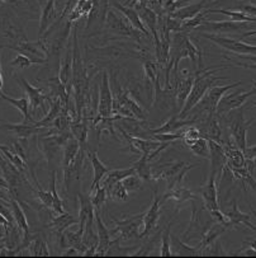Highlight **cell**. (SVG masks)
<instances>
[{
    "label": "cell",
    "mask_w": 256,
    "mask_h": 258,
    "mask_svg": "<svg viewBox=\"0 0 256 258\" xmlns=\"http://www.w3.org/2000/svg\"><path fill=\"white\" fill-rule=\"evenodd\" d=\"M227 68H230V65H223V67L216 68V69L196 70V79H194L192 91H190L183 108L178 113L179 118H182V120L188 118V114H189L190 109L193 108L201 101L202 97L206 94V92L209 88H212L216 84V82H218V80H230L227 77H217L216 75V73H218L219 70L227 69Z\"/></svg>",
    "instance_id": "obj_1"
},
{
    "label": "cell",
    "mask_w": 256,
    "mask_h": 258,
    "mask_svg": "<svg viewBox=\"0 0 256 258\" xmlns=\"http://www.w3.org/2000/svg\"><path fill=\"white\" fill-rule=\"evenodd\" d=\"M241 84H242V82H235L232 83V84L227 85H213L212 88H209L208 91L206 92V94L202 97L201 101H199L193 108L190 109L188 117H189V116H193V117L190 118H196L198 122H201V121H203L204 118H207L208 116L216 114L217 106H218L222 97L225 96V93H227L230 89L240 87Z\"/></svg>",
    "instance_id": "obj_2"
},
{
    "label": "cell",
    "mask_w": 256,
    "mask_h": 258,
    "mask_svg": "<svg viewBox=\"0 0 256 258\" xmlns=\"http://www.w3.org/2000/svg\"><path fill=\"white\" fill-rule=\"evenodd\" d=\"M227 114L228 116L226 120H227L228 128L231 131V139L235 141V144L237 145L238 149L243 153L246 147H247V140H246V138H247V131L250 128L251 123L253 121H256V117L248 121L245 120V116H243V106L228 112Z\"/></svg>",
    "instance_id": "obj_3"
},
{
    "label": "cell",
    "mask_w": 256,
    "mask_h": 258,
    "mask_svg": "<svg viewBox=\"0 0 256 258\" xmlns=\"http://www.w3.org/2000/svg\"><path fill=\"white\" fill-rule=\"evenodd\" d=\"M4 47H8L11 50L17 51L18 53L27 56L33 64H46L48 59V47L45 41L40 40L36 42H29L27 40H22L17 42L16 45H6Z\"/></svg>",
    "instance_id": "obj_4"
},
{
    "label": "cell",
    "mask_w": 256,
    "mask_h": 258,
    "mask_svg": "<svg viewBox=\"0 0 256 258\" xmlns=\"http://www.w3.org/2000/svg\"><path fill=\"white\" fill-rule=\"evenodd\" d=\"M106 22L107 27H108V30L111 31V32L133 38V40H136L137 42H142V41H141L142 33L138 30H136L135 27L130 23V21H128L121 12L117 13L113 9H109V11L107 12Z\"/></svg>",
    "instance_id": "obj_5"
},
{
    "label": "cell",
    "mask_w": 256,
    "mask_h": 258,
    "mask_svg": "<svg viewBox=\"0 0 256 258\" xmlns=\"http://www.w3.org/2000/svg\"><path fill=\"white\" fill-rule=\"evenodd\" d=\"M113 223L116 224V228L111 230V234H119V239L121 240H131L135 238H140V233H138V228L142 225L143 223V214H136V215L128 216V218L117 219L112 218Z\"/></svg>",
    "instance_id": "obj_6"
},
{
    "label": "cell",
    "mask_w": 256,
    "mask_h": 258,
    "mask_svg": "<svg viewBox=\"0 0 256 258\" xmlns=\"http://www.w3.org/2000/svg\"><path fill=\"white\" fill-rule=\"evenodd\" d=\"M19 85L23 88L24 93L27 94V98L29 101V107H31V113L32 116L36 113V111L41 109L43 113H47V108H46V102L50 103L51 96L50 94L45 93V89L37 88L33 87L26 78L21 77L18 79Z\"/></svg>",
    "instance_id": "obj_7"
},
{
    "label": "cell",
    "mask_w": 256,
    "mask_h": 258,
    "mask_svg": "<svg viewBox=\"0 0 256 258\" xmlns=\"http://www.w3.org/2000/svg\"><path fill=\"white\" fill-rule=\"evenodd\" d=\"M97 114L102 118H109L114 114L113 112V94L111 89L108 72L102 73V80L99 83V99Z\"/></svg>",
    "instance_id": "obj_8"
},
{
    "label": "cell",
    "mask_w": 256,
    "mask_h": 258,
    "mask_svg": "<svg viewBox=\"0 0 256 258\" xmlns=\"http://www.w3.org/2000/svg\"><path fill=\"white\" fill-rule=\"evenodd\" d=\"M255 93L256 87H252V89L248 92L236 91L230 94H225V96L221 98V101H219L218 106H217L216 114L218 117H222V116L227 114L228 112L233 111V109L236 108H240V107H242L243 104L246 103V101Z\"/></svg>",
    "instance_id": "obj_9"
},
{
    "label": "cell",
    "mask_w": 256,
    "mask_h": 258,
    "mask_svg": "<svg viewBox=\"0 0 256 258\" xmlns=\"http://www.w3.org/2000/svg\"><path fill=\"white\" fill-rule=\"evenodd\" d=\"M202 37L212 41L216 45L226 48L227 51L236 53V55H256V46L248 45V43L242 42V41H236L232 38L223 37L218 35H211V33H201Z\"/></svg>",
    "instance_id": "obj_10"
},
{
    "label": "cell",
    "mask_w": 256,
    "mask_h": 258,
    "mask_svg": "<svg viewBox=\"0 0 256 258\" xmlns=\"http://www.w3.org/2000/svg\"><path fill=\"white\" fill-rule=\"evenodd\" d=\"M251 27L246 22H232V21H206L197 28L198 32H212L214 35L219 33H236L248 31Z\"/></svg>",
    "instance_id": "obj_11"
},
{
    "label": "cell",
    "mask_w": 256,
    "mask_h": 258,
    "mask_svg": "<svg viewBox=\"0 0 256 258\" xmlns=\"http://www.w3.org/2000/svg\"><path fill=\"white\" fill-rule=\"evenodd\" d=\"M206 210V208H198L197 205H193V210H192V219H190L189 226H188V230L184 233V237L183 240L184 242H189L190 239H193L196 237H202L203 233L206 232L207 229L209 228V221H202V214Z\"/></svg>",
    "instance_id": "obj_12"
},
{
    "label": "cell",
    "mask_w": 256,
    "mask_h": 258,
    "mask_svg": "<svg viewBox=\"0 0 256 258\" xmlns=\"http://www.w3.org/2000/svg\"><path fill=\"white\" fill-rule=\"evenodd\" d=\"M135 9L138 12L143 24H145V27L150 31L151 36L153 37V46H155L156 51L160 47V37H158L157 33L158 16L153 12V9L150 8L148 6H141V4H137V6H135Z\"/></svg>",
    "instance_id": "obj_13"
},
{
    "label": "cell",
    "mask_w": 256,
    "mask_h": 258,
    "mask_svg": "<svg viewBox=\"0 0 256 258\" xmlns=\"http://www.w3.org/2000/svg\"><path fill=\"white\" fill-rule=\"evenodd\" d=\"M95 228H97V234H98L97 255H106L116 240H112L111 230H108L106 224L103 223L101 218V211L98 210H95Z\"/></svg>",
    "instance_id": "obj_14"
},
{
    "label": "cell",
    "mask_w": 256,
    "mask_h": 258,
    "mask_svg": "<svg viewBox=\"0 0 256 258\" xmlns=\"http://www.w3.org/2000/svg\"><path fill=\"white\" fill-rule=\"evenodd\" d=\"M160 206H161V199L158 197L156 192H153V201L151 208L143 214V230L140 233V238H145L156 228L160 219Z\"/></svg>",
    "instance_id": "obj_15"
},
{
    "label": "cell",
    "mask_w": 256,
    "mask_h": 258,
    "mask_svg": "<svg viewBox=\"0 0 256 258\" xmlns=\"http://www.w3.org/2000/svg\"><path fill=\"white\" fill-rule=\"evenodd\" d=\"M199 192H201L202 200H203L204 208L208 213L213 210H218V189H217V181L214 174H211L208 182L199 188Z\"/></svg>",
    "instance_id": "obj_16"
},
{
    "label": "cell",
    "mask_w": 256,
    "mask_h": 258,
    "mask_svg": "<svg viewBox=\"0 0 256 258\" xmlns=\"http://www.w3.org/2000/svg\"><path fill=\"white\" fill-rule=\"evenodd\" d=\"M208 147H209V160H211V174H214L217 177V174L219 172H222L223 167L227 163V158H226L225 150H223V145L221 143H217V141L209 140Z\"/></svg>",
    "instance_id": "obj_17"
},
{
    "label": "cell",
    "mask_w": 256,
    "mask_h": 258,
    "mask_svg": "<svg viewBox=\"0 0 256 258\" xmlns=\"http://www.w3.org/2000/svg\"><path fill=\"white\" fill-rule=\"evenodd\" d=\"M57 22V9H56L55 0H47L41 12L40 28H38V36L40 38L50 30L51 27Z\"/></svg>",
    "instance_id": "obj_18"
},
{
    "label": "cell",
    "mask_w": 256,
    "mask_h": 258,
    "mask_svg": "<svg viewBox=\"0 0 256 258\" xmlns=\"http://www.w3.org/2000/svg\"><path fill=\"white\" fill-rule=\"evenodd\" d=\"M0 130L12 131V133L16 134L17 138L19 139H28L29 136L36 135V134L45 133L46 128L37 127L35 123H28V122H21V123L2 122L0 123Z\"/></svg>",
    "instance_id": "obj_19"
},
{
    "label": "cell",
    "mask_w": 256,
    "mask_h": 258,
    "mask_svg": "<svg viewBox=\"0 0 256 258\" xmlns=\"http://www.w3.org/2000/svg\"><path fill=\"white\" fill-rule=\"evenodd\" d=\"M88 155L90 158V164L93 167V181L92 186H90L89 195H92L93 192L97 189V187H99L102 184V181L106 177V174L109 172V168H107L106 165L103 164L101 159L98 158V154L95 152H92V150H88Z\"/></svg>",
    "instance_id": "obj_20"
},
{
    "label": "cell",
    "mask_w": 256,
    "mask_h": 258,
    "mask_svg": "<svg viewBox=\"0 0 256 258\" xmlns=\"http://www.w3.org/2000/svg\"><path fill=\"white\" fill-rule=\"evenodd\" d=\"M225 215L228 220V228L230 226H237L238 224H243L247 228L252 229L253 232H256V226L250 221V214L242 213L238 209L237 200L236 199H232V201H231V208L227 209Z\"/></svg>",
    "instance_id": "obj_21"
},
{
    "label": "cell",
    "mask_w": 256,
    "mask_h": 258,
    "mask_svg": "<svg viewBox=\"0 0 256 258\" xmlns=\"http://www.w3.org/2000/svg\"><path fill=\"white\" fill-rule=\"evenodd\" d=\"M113 7L116 9H118V12H121V13L123 14V16L126 17L128 21H130V23L135 27L136 30L140 31L143 36H146V37H148V38L151 37L150 31L146 28L145 24H143V22H142V19H141L140 14H138V12L136 11L135 8H132V7L123 6V4H121V3H117V2H114Z\"/></svg>",
    "instance_id": "obj_22"
},
{
    "label": "cell",
    "mask_w": 256,
    "mask_h": 258,
    "mask_svg": "<svg viewBox=\"0 0 256 258\" xmlns=\"http://www.w3.org/2000/svg\"><path fill=\"white\" fill-rule=\"evenodd\" d=\"M77 197H79V230L84 233L85 224H87V220L90 218H94L95 216V209L92 204V199H90V195H85L82 192H77Z\"/></svg>",
    "instance_id": "obj_23"
},
{
    "label": "cell",
    "mask_w": 256,
    "mask_h": 258,
    "mask_svg": "<svg viewBox=\"0 0 256 258\" xmlns=\"http://www.w3.org/2000/svg\"><path fill=\"white\" fill-rule=\"evenodd\" d=\"M227 229L228 228L225 225V224L217 223V221L216 223H212L211 225H209V228L203 233V235L201 237V240H199V244L197 245V248H198L199 250V254L202 255V250H203L206 247H208L209 244H212L214 240L218 239V238L221 237V235L227 230Z\"/></svg>",
    "instance_id": "obj_24"
},
{
    "label": "cell",
    "mask_w": 256,
    "mask_h": 258,
    "mask_svg": "<svg viewBox=\"0 0 256 258\" xmlns=\"http://www.w3.org/2000/svg\"><path fill=\"white\" fill-rule=\"evenodd\" d=\"M70 133L72 138L79 141L80 147L84 148L85 150H89L88 148V118L81 116L76 117L70 123Z\"/></svg>",
    "instance_id": "obj_25"
},
{
    "label": "cell",
    "mask_w": 256,
    "mask_h": 258,
    "mask_svg": "<svg viewBox=\"0 0 256 258\" xmlns=\"http://www.w3.org/2000/svg\"><path fill=\"white\" fill-rule=\"evenodd\" d=\"M50 106H51L50 111L47 112V114H46L45 117H43L41 121H35V125L37 126V127H42V128L51 127V125H52L53 121H55L56 118H57L58 116L62 113L63 109H65L62 102H61L60 98H57V97L51 96Z\"/></svg>",
    "instance_id": "obj_26"
},
{
    "label": "cell",
    "mask_w": 256,
    "mask_h": 258,
    "mask_svg": "<svg viewBox=\"0 0 256 258\" xmlns=\"http://www.w3.org/2000/svg\"><path fill=\"white\" fill-rule=\"evenodd\" d=\"M77 223H79V219H76L74 215H71L70 213H66V211H65V213L57 214L56 216H53L52 220L50 221V224H48L47 226L48 228L53 229V232L60 237L69 226Z\"/></svg>",
    "instance_id": "obj_27"
},
{
    "label": "cell",
    "mask_w": 256,
    "mask_h": 258,
    "mask_svg": "<svg viewBox=\"0 0 256 258\" xmlns=\"http://www.w3.org/2000/svg\"><path fill=\"white\" fill-rule=\"evenodd\" d=\"M187 163L184 162H175V163H166V164H161L158 168L152 170V178L153 179H172L173 177L177 176L179 173L182 168Z\"/></svg>",
    "instance_id": "obj_28"
},
{
    "label": "cell",
    "mask_w": 256,
    "mask_h": 258,
    "mask_svg": "<svg viewBox=\"0 0 256 258\" xmlns=\"http://www.w3.org/2000/svg\"><path fill=\"white\" fill-rule=\"evenodd\" d=\"M0 97H2L4 101L8 102V103H11L13 107H16V108L21 112L22 116H23V122L35 123V118H33V116H32L31 113V107H29V101L27 97H23V98H19V99H14L12 98V97L4 94L3 92L0 93Z\"/></svg>",
    "instance_id": "obj_29"
},
{
    "label": "cell",
    "mask_w": 256,
    "mask_h": 258,
    "mask_svg": "<svg viewBox=\"0 0 256 258\" xmlns=\"http://www.w3.org/2000/svg\"><path fill=\"white\" fill-rule=\"evenodd\" d=\"M11 208H12V211H13V216H14V221H16L17 226L19 228V230L22 232V235L23 237H28L31 233H29V225H28V221H27V216H26V213L23 211V209H22V206L19 205V203L17 201L16 199L13 197V195H12L11 197Z\"/></svg>",
    "instance_id": "obj_30"
},
{
    "label": "cell",
    "mask_w": 256,
    "mask_h": 258,
    "mask_svg": "<svg viewBox=\"0 0 256 258\" xmlns=\"http://www.w3.org/2000/svg\"><path fill=\"white\" fill-rule=\"evenodd\" d=\"M198 197L190 191V189L183 188V187H175L173 189H167L164 194V196L161 197V203L166 201V200H175L178 204L187 203V201H193L197 200Z\"/></svg>",
    "instance_id": "obj_31"
},
{
    "label": "cell",
    "mask_w": 256,
    "mask_h": 258,
    "mask_svg": "<svg viewBox=\"0 0 256 258\" xmlns=\"http://www.w3.org/2000/svg\"><path fill=\"white\" fill-rule=\"evenodd\" d=\"M26 252H28L31 255H40V257H47V255L51 254L47 242L43 239L41 234H32L31 242H29Z\"/></svg>",
    "instance_id": "obj_32"
},
{
    "label": "cell",
    "mask_w": 256,
    "mask_h": 258,
    "mask_svg": "<svg viewBox=\"0 0 256 258\" xmlns=\"http://www.w3.org/2000/svg\"><path fill=\"white\" fill-rule=\"evenodd\" d=\"M80 144L79 141L76 139L71 138L69 141L66 143V145L63 147V153H62V168L63 169H66L69 168L72 163L75 162L76 159L77 154L80 152Z\"/></svg>",
    "instance_id": "obj_33"
},
{
    "label": "cell",
    "mask_w": 256,
    "mask_h": 258,
    "mask_svg": "<svg viewBox=\"0 0 256 258\" xmlns=\"http://www.w3.org/2000/svg\"><path fill=\"white\" fill-rule=\"evenodd\" d=\"M207 4V0H203L201 3H196V4H190V6H185L182 7V8H178L174 13H172L170 16L174 17V18L179 19V21L184 22L187 19L193 18L194 16L199 13L201 11H203V7Z\"/></svg>",
    "instance_id": "obj_34"
},
{
    "label": "cell",
    "mask_w": 256,
    "mask_h": 258,
    "mask_svg": "<svg viewBox=\"0 0 256 258\" xmlns=\"http://www.w3.org/2000/svg\"><path fill=\"white\" fill-rule=\"evenodd\" d=\"M131 174H136L135 168L133 167L124 168V169L109 170L108 173L106 174V178H104L103 182H102V186H104L107 189H108L109 187L113 186L114 183H117V182H119V181H123L126 177L131 176Z\"/></svg>",
    "instance_id": "obj_35"
},
{
    "label": "cell",
    "mask_w": 256,
    "mask_h": 258,
    "mask_svg": "<svg viewBox=\"0 0 256 258\" xmlns=\"http://www.w3.org/2000/svg\"><path fill=\"white\" fill-rule=\"evenodd\" d=\"M184 143L187 144V147L189 148V150L193 153V154L202 158H206V159H209V147L208 141H207L206 138H198L193 139V140H184Z\"/></svg>",
    "instance_id": "obj_36"
},
{
    "label": "cell",
    "mask_w": 256,
    "mask_h": 258,
    "mask_svg": "<svg viewBox=\"0 0 256 258\" xmlns=\"http://www.w3.org/2000/svg\"><path fill=\"white\" fill-rule=\"evenodd\" d=\"M150 160H148L147 155L142 154L140 159L137 162L133 163L132 167L135 168V173L137 174L140 178H142V181H151L152 178V169L150 167Z\"/></svg>",
    "instance_id": "obj_37"
},
{
    "label": "cell",
    "mask_w": 256,
    "mask_h": 258,
    "mask_svg": "<svg viewBox=\"0 0 256 258\" xmlns=\"http://www.w3.org/2000/svg\"><path fill=\"white\" fill-rule=\"evenodd\" d=\"M158 68H160V65L156 64V62H153V61H150V60H147V61L143 62V73H145L146 80L150 83V87L152 91H153V87H155L156 82H157V79H160Z\"/></svg>",
    "instance_id": "obj_38"
},
{
    "label": "cell",
    "mask_w": 256,
    "mask_h": 258,
    "mask_svg": "<svg viewBox=\"0 0 256 258\" xmlns=\"http://www.w3.org/2000/svg\"><path fill=\"white\" fill-rule=\"evenodd\" d=\"M0 153H2V155H3L7 160H9V162H11L12 164L17 168V169L21 170V172H24L26 169H28L27 162H24V160L22 159L19 155L16 154V153L11 152L7 145H2V148H0Z\"/></svg>",
    "instance_id": "obj_39"
},
{
    "label": "cell",
    "mask_w": 256,
    "mask_h": 258,
    "mask_svg": "<svg viewBox=\"0 0 256 258\" xmlns=\"http://www.w3.org/2000/svg\"><path fill=\"white\" fill-rule=\"evenodd\" d=\"M209 14L211 13H221L225 14V16L230 17L231 21L232 22H246V23H250V22H255L256 23V18L253 17L247 16V14L242 13V12H233V11H226V9H208Z\"/></svg>",
    "instance_id": "obj_40"
},
{
    "label": "cell",
    "mask_w": 256,
    "mask_h": 258,
    "mask_svg": "<svg viewBox=\"0 0 256 258\" xmlns=\"http://www.w3.org/2000/svg\"><path fill=\"white\" fill-rule=\"evenodd\" d=\"M173 242H174V247L177 248V252H174L173 254L178 255H201L199 254V250L197 247H189V245L185 244L182 239L177 237L172 238Z\"/></svg>",
    "instance_id": "obj_41"
},
{
    "label": "cell",
    "mask_w": 256,
    "mask_h": 258,
    "mask_svg": "<svg viewBox=\"0 0 256 258\" xmlns=\"http://www.w3.org/2000/svg\"><path fill=\"white\" fill-rule=\"evenodd\" d=\"M51 194L53 196V213L55 214H62L65 213L63 210V203L61 197L58 196L57 189H56V170H52V173H51Z\"/></svg>",
    "instance_id": "obj_42"
},
{
    "label": "cell",
    "mask_w": 256,
    "mask_h": 258,
    "mask_svg": "<svg viewBox=\"0 0 256 258\" xmlns=\"http://www.w3.org/2000/svg\"><path fill=\"white\" fill-rule=\"evenodd\" d=\"M107 197H108V194H107V188L104 186H99L97 187L94 192L90 195V199H92V204L94 206L95 210L101 211L102 206L106 204L107 201Z\"/></svg>",
    "instance_id": "obj_43"
},
{
    "label": "cell",
    "mask_w": 256,
    "mask_h": 258,
    "mask_svg": "<svg viewBox=\"0 0 256 258\" xmlns=\"http://www.w3.org/2000/svg\"><path fill=\"white\" fill-rule=\"evenodd\" d=\"M172 221L169 223V226L164 230L161 235V249H160V255L161 257H170V255H174L173 254V250H172Z\"/></svg>",
    "instance_id": "obj_44"
},
{
    "label": "cell",
    "mask_w": 256,
    "mask_h": 258,
    "mask_svg": "<svg viewBox=\"0 0 256 258\" xmlns=\"http://www.w3.org/2000/svg\"><path fill=\"white\" fill-rule=\"evenodd\" d=\"M107 194H108V197L116 200V201H127V200H128V192L124 188L122 181L117 182L113 186L109 187V188L107 189Z\"/></svg>",
    "instance_id": "obj_45"
},
{
    "label": "cell",
    "mask_w": 256,
    "mask_h": 258,
    "mask_svg": "<svg viewBox=\"0 0 256 258\" xmlns=\"http://www.w3.org/2000/svg\"><path fill=\"white\" fill-rule=\"evenodd\" d=\"M28 186L31 187L32 191L37 195L38 199H40V201L43 204V205L47 206V208H50V209L53 208V196H52V194H51V192H48V191H45V189L41 187V184L38 183L37 179H36V186H37V188L32 187V184H29V183H28Z\"/></svg>",
    "instance_id": "obj_46"
},
{
    "label": "cell",
    "mask_w": 256,
    "mask_h": 258,
    "mask_svg": "<svg viewBox=\"0 0 256 258\" xmlns=\"http://www.w3.org/2000/svg\"><path fill=\"white\" fill-rule=\"evenodd\" d=\"M122 183H123L124 188H126V191L128 192V194L136 192L138 191V189L142 188V178H140L137 174H131V176L126 177V178L122 181Z\"/></svg>",
    "instance_id": "obj_47"
},
{
    "label": "cell",
    "mask_w": 256,
    "mask_h": 258,
    "mask_svg": "<svg viewBox=\"0 0 256 258\" xmlns=\"http://www.w3.org/2000/svg\"><path fill=\"white\" fill-rule=\"evenodd\" d=\"M226 60L230 62H235L236 67H243V68H256V55H240V60L230 59L227 56H225Z\"/></svg>",
    "instance_id": "obj_48"
},
{
    "label": "cell",
    "mask_w": 256,
    "mask_h": 258,
    "mask_svg": "<svg viewBox=\"0 0 256 258\" xmlns=\"http://www.w3.org/2000/svg\"><path fill=\"white\" fill-rule=\"evenodd\" d=\"M226 254H227V252L223 249L222 243L219 239H216L212 244H209L208 247H206L203 250H202V255H226Z\"/></svg>",
    "instance_id": "obj_49"
},
{
    "label": "cell",
    "mask_w": 256,
    "mask_h": 258,
    "mask_svg": "<svg viewBox=\"0 0 256 258\" xmlns=\"http://www.w3.org/2000/svg\"><path fill=\"white\" fill-rule=\"evenodd\" d=\"M11 67L13 68H19V69H27V68L32 67L33 65V62L31 61V60L27 57V56L22 55V53H18V55L14 57L13 60L11 61Z\"/></svg>",
    "instance_id": "obj_50"
},
{
    "label": "cell",
    "mask_w": 256,
    "mask_h": 258,
    "mask_svg": "<svg viewBox=\"0 0 256 258\" xmlns=\"http://www.w3.org/2000/svg\"><path fill=\"white\" fill-rule=\"evenodd\" d=\"M240 8L241 11H242V13L256 18V6H253V4H243V6H241Z\"/></svg>",
    "instance_id": "obj_51"
},
{
    "label": "cell",
    "mask_w": 256,
    "mask_h": 258,
    "mask_svg": "<svg viewBox=\"0 0 256 258\" xmlns=\"http://www.w3.org/2000/svg\"><path fill=\"white\" fill-rule=\"evenodd\" d=\"M246 182H247V183L250 184V187H251V188H252V191L256 194V179L253 178L252 176H251V173L246 174V177H245V183H246Z\"/></svg>",
    "instance_id": "obj_52"
},
{
    "label": "cell",
    "mask_w": 256,
    "mask_h": 258,
    "mask_svg": "<svg viewBox=\"0 0 256 258\" xmlns=\"http://www.w3.org/2000/svg\"><path fill=\"white\" fill-rule=\"evenodd\" d=\"M62 255H81V254H80V252L76 249V248L69 247L66 248V250L62 253Z\"/></svg>",
    "instance_id": "obj_53"
},
{
    "label": "cell",
    "mask_w": 256,
    "mask_h": 258,
    "mask_svg": "<svg viewBox=\"0 0 256 258\" xmlns=\"http://www.w3.org/2000/svg\"><path fill=\"white\" fill-rule=\"evenodd\" d=\"M0 188H3V189H7V191L11 192V184L8 183V181H7L4 177L0 176Z\"/></svg>",
    "instance_id": "obj_54"
},
{
    "label": "cell",
    "mask_w": 256,
    "mask_h": 258,
    "mask_svg": "<svg viewBox=\"0 0 256 258\" xmlns=\"http://www.w3.org/2000/svg\"><path fill=\"white\" fill-rule=\"evenodd\" d=\"M18 3V0H0V6H14Z\"/></svg>",
    "instance_id": "obj_55"
},
{
    "label": "cell",
    "mask_w": 256,
    "mask_h": 258,
    "mask_svg": "<svg viewBox=\"0 0 256 258\" xmlns=\"http://www.w3.org/2000/svg\"><path fill=\"white\" fill-rule=\"evenodd\" d=\"M243 255H256V248L250 247L248 249H245L242 252Z\"/></svg>",
    "instance_id": "obj_56"
},
{
    "label": "cell",
    "mask_w": 256,
    "mask_h": 258,
    "mask_svg": "<svg viewBox=\"0 0 256 258\" xmlns=\"http://www.w3.org/2000/svg\"><path fill=\"white\" fill-rule=\"evenodd\" d=\"M4 46L0 45V51ZM2 89H3V73H2V62H0V93H2Z\"/></svg>",
    "instance_id": "obj_57"
},
{
    "label": "cell",
    "mask_w": 256,
    "mask_h": 258,
    "mask_svg": "<svg viewBox=\"0 0 256 258\" xmlns=\"http://www.w3.org/2000/svg\"><path fill=\"white\" fill-rule=\"evenodd\" d=\"M7 247V240L6 238H0V250L3 249V248Z\"/></svg>",
    "instance_id": "obj_58"
},
{
    "label": "cell",
    "mask_w": 256,
    "mask_h": 258,
    "mask_svg": "<svg viewBox=\"0 0 256 258\" xmlns=\"http://www.w3.org/2000/svg\"><path fill=\"white\" fill-rule=\"evenodd\" d=\"M253 35H256V31H252V32H250V31H248V32L243 33V37H251V36H253Z\"/></svg>",
    "instance_id": "obj_59"
},
{
    "label": "cell",
    "mask_w": 256,
    "mask_h": 258,
    "mask_svg": "<svg viewBox=\"0 0 256 258\" xmlns=\"http://www.w3.org/2000/svg\"><path fill=\"white\" fill-rule=\"evenodd\" d=\"M185 2H189V0H177V4H178V8H180L182 4H184Z\"/></svg>",
    "instance_id": "obj_60"
},
{
    "label": "cell",
    "mask_w": 256,
    "mask_h": 258,
    "mask_svg": "<svg viewBox=\"0 0 256 258\" xmlns=\"http://www.w3.org/2000/svg\"><path fill=\"white\" fill-rule=\"evenodd\" d=\"M250 210H251V213H252V215H253V216H255V218H256V211H255V210H253V209H252V208H250Z\"/></svg>",
    "instance_id": "obj_61"
},
{
    "label": "cell",
    "mask_w": 256,
    "mask_h": 258,
    "mask_svg": "<svg viewBox=\"0 0 256 258\" xmlns=\"http://www.w3.org/2000/svg\"><path fill=\"white\" fill-rule=\"evenodd\" d=\"M0 148H2V145H0ZM2 158H3V155H2V153H0V159H2Z\"/></svg>",
    "instance_id": "obj_62"
},
{
    "label": "cell",
    "mask_w": 256,
    "mask_h": 258,
    "mask_svg": "<svg viewBox=\"0 0 256 258\" xmlns=\"http://www.w3.org/2000/svg\"><path fill=\"white\" fill-rule=\"evenodd\" d=\"M253 87H256V80H255V82H253Z\"/></svg>",
    "instance_id": "obj_63"
},
{
    "label": "cell",
    "mask_w": 256,
    "mask_h": 258,
    "mask_svg": "<svg viewBox=\"0 0 256 258\" xmlns=\"http://www.w3.org/2000/svg\"><path fill=\"white\" fill-rule=\"evenodd\" d=\"M253 106H255V107H256V102H255V103H253Z\"/></svg>",
    "instance_id": "obj_64"
}]
</instances>
